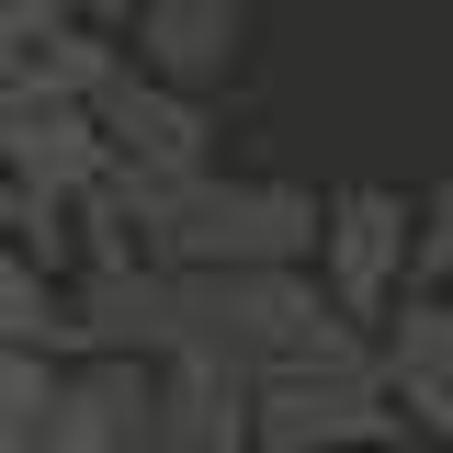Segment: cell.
<instances>
[{"label":"cell","mask_w":453,"mask_h":453,"mask_svg":"<svg viewBox=\"0 0 453 453\" xmlns=\"http://www.w3.org/2000/svg\"><path fill=\"white\" fill-rule=\"evenodd\" d=\"M113 204L136 226V250L170 273H273V261H318L329 193L306 181H250V170H125L113 159Z\"/></svg>","instance_id":"6da1fadb"},{"label":"cell","mask_w":453,"mask_h":453,"mask_svg":"<svg viewBox=\"0 0 453 453\" xmlns=\"http://www.w3.org/2000/svg\"><path fill=\"white\" fill-rule=\"evenodd\" d=\"M250 408H261V431H283L306 453H374V442L408 431V408L374 374V340H340V351H306V363L250 374Z\"/></svg>","instance_id":"7a4b0ae2"},{"label":"cell","mask_w":453,"mask_h":453,"mask_svg":"<svg viewBox=\"0 0 453 453\" xmlns=\"http://www.w3.org/2000/svg\"><path fill=\"white\" fill-rule=\"evenodd\" d=\"M408 261H419V204L386 193V181H340L329 226H318V283L351 329H374L396 295H408Z\"/></svg>","instance_id":"3957f363"},{"label":"cell","mask_w":453,"mask_h":453,"mask_svg":"<svg viewBox=\"0 0 453 453\" xmlns=\"http://www.w3.org/2000/svg\"><path fill=\"white\" fill-rule=\"evenodd\" d=\"M0 170L35 193V204H68L113 181V136L91 103H46V91H0Z\"/></svg>","instance_id":"277c9868"},{"label":"cell","mask_w":453,"mask_h":453,"mask_svg":"<svg viewBox=\"0 0 453 453\" xmlns=\"http://www.w3.org/2000/svg\"><path fill=\"white\" fill-rule=\"evenodd\" d=\"M216 91H181V80H159V68H136V46H125V68L103 80V136L125 170H216Z\"/></svg>","instance_id":"5b68a950"},{"label":"cell","mask_w":453,"mask_h":453,"mask_svg":"<svg viewBox=\"0 0 453 453\" xmlns=\"http://www.w3.org/2000/svg\"><path fill=\"white\" fill-rule=\"evenodd\" d=\"M374 374L408 408L419 442H453V295L442 283H408L386 318H374Z\"/></svg>","instance_id":"8992f818"},{"label":"cell","mask_w":453,"mask_h":453,"mask_svg":"<svg viewBox=\"0 0 453 453\" xmlns=\"http://www.w3.org/2000/svg\"><path fill=\"white\" fill-rule=\"evenodd\" d=\"M250 442H261L250 374L216 363V351H159V408H148L136 453H250Z\"/></svg>","instance_id":"52a82bcc"},{"label":"cell","mask_w":453,"mask_h":453,"mask_svg":"<svg viewBox=\"0 0 453 453\" xmlns=\"http://www.w3.org/2000/svg\"><path fill=\"white\" fill-rule=\"evenodd\" d=\"M238 35H250V0H136V23H125L136 68H159L181 91H226Z\"/></svg>","instance_id":"ba28073f"},{"label":"cell","mask_w":453,"mask_h":453,"mask_svg":"<svg viewBox=\"0 0 453 453\" xmlns=\"http://www.w3.org/2000/svg\"><path fill=\"white\" fill-rule=\"evenodd\" d=\"M125 68V35H103V23H57L46 46H23L12 68H0V91H46V103H103V80Z\"/></svg>","instance_id":"9c48e42d"},{"label":"cell","mask_w":453,"mask_h":453,"mask_svg":"<svg viewBox=\"0 0 453 453\" xmlns=\"http://www.w3.org/2000/svg\"><path fill=\"white\" fill-rule=\"evenodd\" d=\"M0 340L68 363V273H46L23 238H0Z\"/></svg>","instance_id":"30bf717a"},{"label":"cell","mask_w":453,"mask_h":453,"mask_svg":"<svg viewBox=\"0 0 453 453\" xmlns=\"http://www.w3.org/2000/svg\"><path fill=\"white\" fill-rule=\"evenodd\" d=\"M408 283H453V159L419 193V261H408Z\"/></svg>","instance_id":"8fae6325"},{"label":"cell","mask_w":453,"mask_h":453,"mask_svg":"<svg viewBox=\"0 0 453 453\" xmlns=\"http://www.w3.org/2000/svg\"><path fill=\"white\" fill-rule=\"evenodd\" d=\"M57 374H68L57 351H23V340H0V419H23V408H46V396H57Z\"/></svg>","instance_id":"7c38bea8"},{"label":"cell","mask_w":453,"mask_h":453,"mask_svg":"<svg viewBox=\"0 0 453 453\" xmlns=\"http://www.w3.org/2000/svg\"><path fill=\"white\" fill-rule=\"evenodd\" d=\"M57 23H80V0H0V68H12L23 46H46Z\"/></svg>","instance_id":"4fadbf2b"},{"label":"cell","mask_w":453,"mask_h":453,"mask_svg":"<svg viewBox=\"0 0 453 453\" xmlns=\"http://www.w3.org/2000/svg\"><path fill=\"white\" fill-rule=\"evenodd\" d=\"M80 23H103V35H125V23H136V0H80Z\"/></svg>","instance_id":"5bb4252c"},{"label":"cell","mask_w":453,"mask_h":453,"mask_svg":"<svg viewBox=\"0 0 453 453\" xmlns=\"http://www.w3.org/2000/svg\"><path fill=\"white\" fill-rule=\"evenodd\" d=\"M374 453H453V442H419V431H396V442H374Z\"/></svg>","instance_id":"9a60e30c"},{"label":"cell","mask_w":453,"mask_h":453,"mask_svg":"<svg viewBox=\"0 0 453 453\" xmlns=\"http://www.w3.org/2000/svg\"><path fill=\"white\" fill-rule=\"evenodd\" d=\"M250 453H306V442H283V431H261V442H250Z\"/></svg>","instance_id":"2e32d148"}]
</instances>
